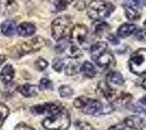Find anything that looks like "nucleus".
<instances>
[{"label": "nucleus", "instance_id": "obj_1", "mask_svg": "<svg viewBox=\"0 0 146 130\" xmlns=\"http://www.w3.org/2000/svg\"><path fill=\"white\" fill-rule=\"evenodd\" d=\"M73 105L86 115H93V116L106 115V114H109L113 111V107L110 104L104 105L99 100L88 99L86 97L76 98L73 102Z\"/></svg>", "mask_w": 146, "mask_h": 130}, {"label": "nucleus", "instance_id": "obj_2", "mask_svg": "<svg viewBox=\"0 0 146 130\" xmlns=\"http://www.w3.org/2000/svg\"><path fill=\"white\" fill-rule=\"evenodd\" d=\"M70 124V114L64 107H61L60 111L55 114L48 115L43 120V127L47 130H67Z\"/></svg>", "mask_w": 146, "mask_h": 130}, {"label": "nucleus", "instance_id": "obj_3", "mask_svg": "<svg viewBox=\"0 0 146 130\" xmlns=\"http://www.w3.org/2000/svg\"><path fill=\"white\" fill-rule=\"evenodd\" d=\"M115 11V6L106 0H92L87 6V15L94 21H102L110 16Z\"/></svg>", "mask_w": 146, "mask_h": 130}, {"label": "nucleus", "instance_id": "obj_4", "mask_svg": "<svg viewBox=\"0 0 146 130\" xmlns=\"http://www.w3.org/2000/svg\"><path fill=\"white\" fill-rule=\"evenodd\" d=\"M72 24V19L68 15H61L55 19L51 23V36L52 38L60 41L67 36L69 29Z\"/></svg>", "mask_w": 146, "mask_h": 130}, {"label": "nucleus", "instance_id": "obj_5", "mask_svg": "<svg viewBox=\"0 0 146 130\" xmlns=\"http://www.w3.org/2000/svg\"><path fill=\"white\" fill-rule=\"evenodd\" d=\"M130 71L135 75L146 74V49H141L134 51L129 59Z\"/></svg>", "mask_w": 146, "mask_h": 130}, {"label": "nucleus", "instance_id": "obj_6", "mask_svg": "<svg viewBox=\"0 0 146 130\" xmlns=\"http://www.w3.org/2000/svg\"><path fill=\"white\" fill-rule=\"evenodd\" d=\"M47 44V41L44 39L43 37H34L22 42L18 47V56H22L25 54H29V53H33V52H36L38 50H40L42 48H44L45 46Z\"/></svg>", "mask_w": 146, "mask_h": 130}, {"label": "nucleus", "instance_id": "obj_7", "mask_svg": "<svg viewBox=\"0 0 146 130\" xmlns=\"http://www.w3.org/2000/svg\"><path fill=\"white\" fill-rule=\"evenodd\" d=\"M88 35V28L85 25L76 24L73 26V28L70 31V39L71 42L74 44H81L85 41L86 37Z\"/></svg>", "mask_w": 146, "mask_h": 130}, {"label": "nucleus", "instance_id": "obj_8", "mask_svg": "<svg viewBox=\"0 0 146 130\" xmlns=\"http://www.w3.org/2000/svg\"><path fill=\"white\" fill-rule=\"evenodd\" d=\"M62 106L57 104V103H45V104H38V105L33 106L31 108L32 113L36 114V115H40V114H55L58 111H60Z\"/></svg>", "mask_w": 146, "mask_h": 130}, {"label": "nucleus", "instance_id": "obj_9", "mask_svg": "<svg viewBox=\"0 0 146 130\" xmlns=\"http://www.w3.org/2000/svg\"><path fill=\"white\" fill-rule=\"evenodd\" d=\"M123 125L127 127V128H130V129L133 130H141L145 128V120L141 116H137V115H132V116H129V117H125V119L123 120Z\"/></svg>", "mask_w": 146, "mask_h": 130}, {"label": "nucleus", "instance_id": "obj_10", "mask_svg": "<svg viewBox=\"0 0 146 130\" xmlns=\"http://www.w3.org/2000/svg\"><path fill=\"white\" fill-rule=\"evenodd\" d=\"M95 62H96V64H97L100 68L107 69V68H109L115 65L116 60H115V56H113L112 53H110L109 51H105L104 53H102V54L95 60Z\"/></svg>", "mask_w": 146, "mask_h": 130}, {"label": "nucleus", "instance_id": "obj_11", "mask_svg": "<svg viewBox=\"0 0 146 130\" xmlns=\"http://www.w3.org/2000/svg\"><path fill=\"white\" fill-rule=\"evenodd\" d=\"M18 9L15 0H0V13L2 15H12L18 11Z\"/></svg>", "mask_w": 146, "mask_h": 130}, {"label": "nucleus", "instance_id": "obj_12", "mask_svg": "<svg viewBox=\"0 0 146 130\" xmlns=\"http://www.w3.org/2000/svg\"><path fill=\"white\" fill-rule=\"evenodd\" d=\"M98 90H99V92L103 94V97L107 100V101L112 102V101L116 100V98H117L116 90H115L113 88H111L107 82H104V81L99 82V85H98Z\"/></svg>", "mask_w": 146, "mask_h": 130}, {"label": "nucleus", "instance_id": "obj_13", "mask_svg": "<svg viewBox=\"0 0 146 130\" xmlns=\"http://www.w3.org/2000/svg\"><path fill=\"white\" fill-rule=\"evenodd\" d=\"M106 82L109 85L111 88H117V87H120L124 84V78L119 72H109L107 76H106Z\"/></svg>", "mask_w": 146, "mask_h": 130}, {"label": "nucleus", "instance_id": "obj_14", "mask_svg": "<svg viewBox=\"0 0 146 130\" xmlns=\"http://www.w3.org/2000/svg\"><path fill=\"white\" fill-rule=\"evenodd\" d=\"M123 9H124V15L125 18L130 21H136L141 18L142 15V12H141V9L139 6H135V5H131V3H128V5H124L123 6Z\"/></svg>", "mask_w": 146, "mask_h": 130}, {"label": "nucleus", "instance_id": "obj_15", "mask_svg": "<svg viewBox=\"0 0 146 130\" xmlns=\"http://www.w3.org/2000/svg\"><path fill=\"white\" fill-rule=\"evenodd\" d=\"M18 34L22 37H30L35 34L36 26L30 22H23L18 26Z\"/></svg>", "mask_w": 146, "mask_h": 130}, {"label": "nucleus", "instance_id": "obj_16", "mask_svg": "<svg viewBox=\"0 0 146 130\" xmlns=\"http://www.w3.org/2000/svg\"><path fill=\"white\" fill-rule=\"evenodd\" d=\"M0 31L5 36H13L18 31V25L12 20H7L0 25Z\"/></svg>", "mask_w": 146, "mask_h": 130}, {"label": "nucleus", "instance_id": "obj_17", "mask_svg": "<svg viewBox=\"0 0 146 130\" xmlns=\"http://www.w3.org/2000/svg\"><path fill=\"white\" fill-rule=\"evenodd\" d=\"M14 77V68L12 65L7 64L0 72V79L3 84H10Z\"/></svg>", "mask_w": 146, "mask_h": 130}, {"label": "nucleus", "instance_id": "obj_18", "mask_svg": "<svg viewBox=\"0 0 146 130\" xmlns=\"http://www.w3.org/2000/svg\"><path fill=\"white\" fill-rule=\"evenodd\" d=\"M18 91L23 97L31 98V97H34L38 93V87L35 85H31V84H25V85L18 87Z\"/></svg>", "mask_w": 146, "mask_h": 130}, {"label": "nucleus", "instance_id": "obj_19", "mask_svg": "<svg viewBox=\"0 0 146 130\" xmlns=\"http://www.w3.org/2000/svg\"><path fill=\"white\" fill-rule=\"evenodd\" d=\"M136 31V26L134 24H130V23H125V24H122L118 31H117V34L120 38H127L131 35H133Z\"/></svg>", "mask_w": 146, "mask_h": 130}, {"label": "nucleus", "instance_id": "obj_20", "mask_svg": "<svg viewBox=\"0 0 146 130\" xmlns=\"http://www.w3.org/2000/svg\"><path fill=\"white\" fill-rule=\"evenodd\" d=\"M80 71H81V73L84 75L85 77L87 78H93V77H95L96 76V67H95V65L91 63L90 61H85V62L83 63L82 65H81V67H80Z\"/></svg>", "mask_w": 146, "mask_h": 130}, {"label": "nucleus", "instance_id": "obj_21", "mask_svg": "<svg viewBox=\"0 0 146 130\" xmlns=\"http://www.w3.org/2000/svg\"><path fill=\"white\" fill-rule=\"evenodd\" d=\"M107 47H108L107 43L104 42V41H98V42L94 43V44L91 47L92 59L95 61L102 53H104L105 51H107Z\"/></svg>", "mask_w": 146, "mask_h": 130}, {"label": "nucleus", "instance_id": "obj_22", "mask_svg": "<svg viewBox=\"0 0 146 130\" xmlns=\"http://www.w3.org/2000/svg\"><path fill=\"white\" fill-rule=\"evenodd\" d=\"M110 28V26L106 22L103 21H97V23L94 25V33L96 36H102L106 31Z\"/></svg>", "mask_w": 146, "mask_h": 130}, {"label": "nucleus", "instance_id": "obj_23", "mask_svg": "<svg viewBox=\"0 0 146 130\" xmlns=\"http://www.w3.org/2000/svg\"><path fill=\"white\" fill-rule=\"evenodd\" d=\"M131 110H133V111L136 112V113H140V114H146V97L141 98V99L132 106Z\"/></svg>", "mask_w": 146, "mask_h": 130}, {"label": "nucleus", "instance_id": "obj_24", "mask_svg": "<svg viewBox=\"0 0 146 130\" xmlns=\"http://www.w3.org/2000/svg\"><path fill=\"white\" fill-rule=\"evenodd\" d=\"M64 72H66V74L68 76H72V75H75L76 74V72H78V63L75 62V61H73V60H70L69 62L64 65Z\"/></svg>", "mask_w": 146, "mask_h": 130}, {"label": "nucleus", "instance_id": "obj_25", "mask_svg": "<svg viewBox=\"0 0 146 130\" xmlns=\"http://www.w3.org/2000/svg\"><path fill=\"white\" fill-rule=\"evenodd\" d=\"M132 100V95L129 94V93H122L120 95H117L115 102L118 104H121V105H128L129 103L131 102Z\"/></svg>", "mask_w": 146, "mask_h": 130}, {"label": "nucleus", "instance_id": "obj_26", "mask_svg": "<svg viewBox=\"0 0 146 130\" xmlns=\"http://www.w3.org/2000/svg\"><path fill=\"white\" fill-rule=\"evenodd\" d=\"M9 113H10V111H9L8 106L6 104H3L2 102H0V127L3 125L5 120L9 116Z\"/></svg>", "mask_w": 146, "mask_h": 130}, {"label": "nucleus", "instance_id": "obj_27", "mask_svg": "<svg viewBox=\"0 0 146 130\" xmlns=\"http://www.w3.org/2000/svg\"><path fill=\"white\" fill-rule=\"evenodd\" d=\"M74 91H73V89L71 88L70 86H61L59 87V94H60L61 98H70V97H72Z\"/></svg>", "mask_w": 146, "mask_h": 130}, {"label": "nucleus", "instance_id": "obj_28", "mask_svg": "<svg viewBox=\"0 0 146 130\" xmlns=\"http://www.w3.org/2000/svg\"><path fill=\"white\" fill-rule=\"evenodd\" d=\"M69 56L73 57V59H78L82 56V50L79 48L78 44H74L72 43L70 47H69Z\"/></svg>", "mask_w": 146, "mask_h": 130}, {"label": "nucleus", "instance_id": "obj_29", "mask_svg": "<svg viewBox=\"0 0 146 130\" xmlns=\"http://www.w3.org/2000/svg\"><path fill=\"white\" fill-rule=\"evenodd\" d=\"M74 130H94L92 125L86 122H76L74 124Z\"/></svg>", "mask_w": 146, "mask_h": 130}, {"label": "nucleus", "instance_id": "obj_30", "mask_svg": "<svg viewBox=\"0 0 146 130\" xmlns=\"http://www.w3.org/2000/svg\"><path fill=\"white\" fill-rule=\"evenodd\" d=\"M52 88V82L48 78H42L39 81V89L42 90H50Z\"/></svg>", "mask_w": 146, "mask_h": 130}, {"label": "nucleus", "instance_id": "obj_31", "mask_svg": "<svg viewBox=\"0 0 146 130\" xmlns=\"http://www.w3.org/2000/svg\"><path fill=\"white\" fill-rule=\"evenodd\" d=\"M48 66V62L46 61V60H44L42 57H39V59H37L36 61H35V67L36 69L38 71H44V69H46Z\"/></svg>", "mask_w": 146, "mask_h": 130}, {"label": "nucleus", "instance_id": "obj_32", "mask_svg": "<svg viewBox=\"0 0 146 130\" xmlns=\"http://www.w3.org/2000/svg\"><path fill=\"white\" fill-rule=\"evenodd\" d=\"M134 36L139 41H146V29L145 28L136 29L134 33Z\"/></svg>", "mask_w": 146, "mask_h": 130}, {"label": "nucleus", "instance_id": "obj_33", "mask_svg": "<svg viewBox=\"0 0 146 130\" xmlns=\"http://www.w3.org/2000/svg\"><path fill=\"white\" fill-rule=\"evenodd\" d=\"M64 67V62L61 60V59H55L54 62H52V68L55 69L56 72H61Z\"/></svg>", "mask_w": 146, "mask_h": 130}, {"label": "nucleus", "instance_id": "obj_34", "mask_svg": "<svg viewBox=\"0 0 146 130\" xmlns=\"http://www.w3.org/2000/svg\"><path fill=\"white\" fill-rule=\"evenodd\" d=\"M68 6V2L66 0H56L55 7L58 11H63Z\"/></svg>", "mask_w": 146, "mask_h": 130}, {"label": "nucleus", "instance_id": "obj_35", "mask_svg": "<svg viewBox=\"0 0 146 130\" xmlns=\"http://www.w3.org/2000/svg\"><path fill=\"white\" fill-rule=\"evenodd\" d=\"M14 130H35V129L26 124H19L17 125V127L14 128Z\"/></svg>", "mask_w": 146, "mask_h": 130}, {"label": "nucleus", "instance_id": "obj_36", "mask_svg": "<svg viewBox=\"0 0 146 130\" xmlns=\"http://www.w3.org/2000/svg\"><path fill=\"white\" fill-rule=\"evenodd\" d=\"M129 3L135 6H146V0H129Z\"/></svg>", "mask_w": 146, "mask_h": 130}, {"label": "nucleus", "instance_id": "obj_37", "mask_svg": "<svg viewBox=\"0 0 146 130\" xmlns=\"http://www.w3.org/2000/svg\"><path fill=\"white\" fill-rule=\"evenodd\" d=\"M125 129H127V127H125L124 125H121V124L112 125L111 127H109V128H108V130H125Z\"/></svg>", "mask_w": 146, "mask_h": 130}, {"label": "nucleus", "instance_id": "obj_38", "mask_svg": "<svg viewBox=\"0 0 146 130\" xmlns=\"http://www.w3.org/2000/svg\"><path fill=\"white\" fill-rule=\"evenodd\" d=\"M108 39H109L110 42H112L113 44H118V43H119V40L117 39V37L115 35H109V36H108Z\"/></svg>", "mask_w": 146, "mask_h": 130}, {"label": "nucleus", "instance_id": "obj_39", "mask_svg": "<svg viewBox=\"0 0 146 130\" xmlns=\"http://www.w3.org/2000/svg\"><path fill=\"white\" fill-rule=\"evenodd\" d=\"M142 87H143V89H145L146 90V78H144L143 81H142Z\"/></svg>", "mask_w": 146, "mask_h": 130}, {"label": "nucleus", "instance_id": "obj_40", "mask_svg": "<svg viewBox=\"0 0 146 130\" xmlns=\"http://www.w3.org/2000/svg\"><path fill=\"white\" fill-rule=\"evenodd\" d=\"M144 28H145V29H146V21H145V22H144Z\"/></svg>", "mask_w": 146, "mask_h": 130}]
</instances>
